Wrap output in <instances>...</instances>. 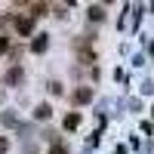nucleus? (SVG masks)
<instances>
[{
	"label": "nucleus",
	"instance_id": "obj_12",
	"mask_svg": "<svg viewBox=\"0 0 154 154\" xmlns=\"http://www.w3.org/2000/svg\"><path fill=\"white\" fill-rule=\"evenodd\" d=\"M6 49H9V40H6V37H0V53H6Z\"/></svg>",
	"mask_w": 154,
	"mask_h": 154
},
{
	"label": "nucleus",
	"instance_id": "obj_11",
	"mask_svg": "<svg viewBox=\"0 0 154 154\" xmlns=\"http://www.w3.org/2000/svg\"><path fill=\"white\" fill-rule=\"evenodd\" d=\"M6 151H9V142H6L3 136H0V154H6Z\"/></svg>",
	"mask_w": 154,
	"mask_h": 154
},
{
	"label": "nucleus",
	"instance_id": "obj_10",
	"mask_svg": "<svg viewBox=\"0 0 154 154\" xmlns=\"http://www.w3.org/2000/svg\"><path fill=\"white\" fill-rule=\"evenodd\" d=\"M3 123H6V126H16L19 120H16V114H3Z\"/></svg>",
	"mask_w": 154,
	"mask_h": 154
},
{
	"label": "nucleus",
	"instance_id": "obj_5",
	"mask_svg": "<svg viewBox=\"0 0 154 154\" xmlns=\"http://www.w3.org/2000/svg\"><path fill=\"white\" fill-rule=\"evenodd\" d=\"M49 114H53V108H49L46 102H43V105H37V108H34V117H37V120H46Z\"/></svg>",
	"mask_w": 154,
	"mask_h": 154
},
{
	"label": "nucleus",
	"instance_id": "obj_7",
	"mask_svg": "<svg viewBox=\"0 0 154 154\" xmlns=\"http://www.w3.org/2000/svg\"><path fill=\"white\" fill-rule=\"evenodd\" d=\"M89 19H93V22H102V19H105V9H102V6H89Z\"/></svg>",
	"mask_w": 154,
	"mask_h": 154
},
{
	"label": "nucleus",
	"instance_id": "obj_2",
	"mask_svg": "<svg viewBox=\"0 0 154 154\" xmlns=\"http://www.w3.org/2000/svg\"><path fill=\"white\" fill-rule=\"evenodd\" d=\"M46 46H49V34H34V40H31V53H46Z\"/></svg>",
	"mask_w": 154,
	"mask_h": 154
},
{
	"label": "nucleus",
	"instance_id": "obj_3",
	"mask_svg": "<svg viewBox=\"0 0 154 154\" xmlns=\"http://www.w3.org/2000/svg\"><path fill=\"white\" fill-rule=\"evenodd\" d=\"M22 80H25V71H22L19 65H16V68H9V71H6V83H9V86H19Z\"/></svg>",
	"mask_w": 154,
	"mask_h": 154
},
{
	"label": "nucleus",
	"instance_id": "obj_8",
	"mask_svg": "<svg viewBox=\"0 0 154 154\" xmlns=\"http://www.w3.org/2000/svg\"><path fill=\"white\" fill-rule=\"evenodd\" d=\"M31 9H34L31 16H43V12L49 9V3H31Z\"/></svg>",
	"mask_w": 154,
	"mask_h": 154
},
{
	"label": "nucleus",
	"instance_id": "obj_9",
	"mask_svg": "<svg viewBox=\"0 0 154 154\" xmlns=\"http://www.w3.org/2000/svg\"><path fill=\"white\" fill-rule=\"evenodd\" d=\"M49 154H68V148L62 142H53V145H49Z\"/></svg>",
	"mask_w": 154,
	"mask_h": 154
},
{
	"label": "nucleus",
	"instance_id": "obj_1",
	"mask_svg": "<svg viewBox=\"0 0 154 154\" xmlns=\"http://www.w3.org/2000/svg\"><path fill=\"white\" fill-rule=\"evenodd\" d=\"M12 25H16V31H19L22 37H28V34L34 31V19H31V16H16Z\"/></svg>",
	"mask_w": 154,
	"mask_h": 154
},
{
	"label": "nucleus",
	"instance_id": "obj_4",
	"mask_svg": "<svg viewBox=\"0 0 154 154\" xmlns=\"http://www.w3.org/2000/svg\"><path fill=\"white\" fill-rule=\"evenodd\" d=\"M89 99H93V89H89V86H80V89L74 93V102H77V105H86Z\"/></svg>",
	"mask_w": 154,
	"mask_h": 154
},
{
	"label": "nucleus",
	"instance_id": "obj_6",
	"mask_svg": "<svg viewBox=\"0 0 154 154\" xmlns=\"http://www.w3.org/2000/svg\"><path fill=\"white\" fill-rule=\"evenodd\" d=\"M77 126H80V114H68V117H65V130H77Z\"/></svg>",
	"mask_w": 154,
	"mask_h": 154
}]
</instances>
